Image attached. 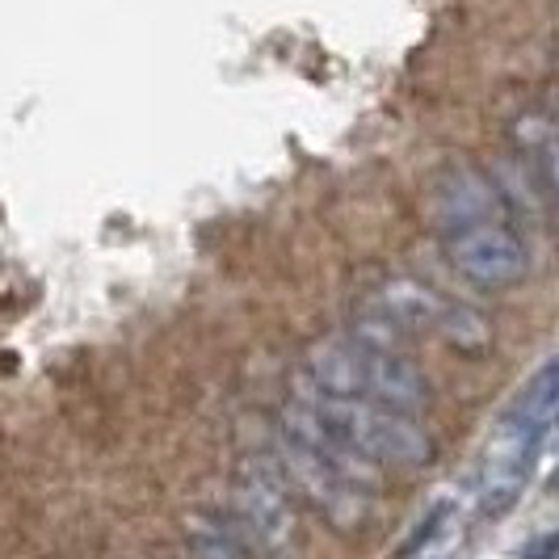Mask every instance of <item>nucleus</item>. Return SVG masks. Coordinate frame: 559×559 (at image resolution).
<instances>
[{"label": "nucleus", "instance_id": "4", "mask_svg": "<svg viewBox=\"0 0 559 559\" xmlns=\"http://www.w3.org/2000/svg\"><path fill=\"white\" fill-rule=\"evenodd\" d=\"M370 308L400 333L433 336L459 354H484L492 345V324L484 311L413 274H392L379 282Z\"/></svg>", "mask_w": 559, "mask_h": 559}, {"label": "nucleus", "instance_id": "5", "mask_svg": "<svg viewBox=\"0 0 559 559\" xmlns=\"http://www.w3.org/2000/svg\"><path fill=\"white\" fill-rule=\"evenodd\" d=\"M438 240H442V252H447L450 265L479 290H509L531 270L522 236L504 224L501 215L438 227Z\"/></svg>", "mask_w": 559, "mask_h": 559}, {"label": "nucleus", "instance_id": "2", "mask_svg": "<svg viewBox=\"0 0 559 559\" xmlns=\"http://www.w3.org/2000/svg\"><path fill=\"white\" fill-rule=\"evenodd\" d=\"M395 333L400 329L379 316V324H354L349 333L324 336L308 349L304 379L333 395L370 400L420 417L429 404V383L420 366L400 349Z\"/></svg>", "mask_w": 559, "mask_h": 559}, {"label": "nucleus", "instance_id": "10", "mask_svg": "<svg viewBox=\"0 0 559 559\" xmlns=\"http://www.w3.org/2000/svg\"><path fill=\"white\" fill-rule=\"evenodd\" d=\"M522 559H559V531L556 534H543V538H534L531 547L522 551Z\"/></svg>", "mask_w": 559, "mask_h": 559}, {"label": "nucleus", "instance_id": "9", "mask_svg": "<svg viewBox=\"0 0 559 559\" xmlns=\"http://www.w3.org/2000/svg\"><path fill=\"white\" fill-rule=\"evenodd\" d=\"M518 140L538 156L543 177H547V186H551V194L559 202V127L547 122V118H522L518 122Z\"/></svg>", "mask_w": 559, "mask_h": 559}, {"label": "nucleus", "instance_id": "7", "mask_svg": "<svg viewBox=\"0 0 559 559\" xmlns=\"http://www.w3.org/2000/svg\"><path fill=\"white\" fill-rule=\"evenodd\" d=\"M186 538H190L194 559H249L252 556V543L245 538L240 522H236L231 513H219V509L190 513Z\"/></svg>", "mask_w": 559, "mask_h": 559}, {"label": "nucleus", "instance_id": "6", "mask_svg": "<svg viewBox=\"0 0 559 559\" xmlns=\"http://www.w3.org/2000/svg\"><path fill=\"white\" fill-rule=\"evenodd\" d=\"M231 518L252 547L270 556H290L299 543V518L290 504V488L274 463H245L231 488Z\"/></svg>", "mask_w": 559, "mask_h": 559}, {"label": "nucleus", "instance_id": "3", "mask_svg": "<svg viewBox=\"0 0 559 559\" xmlns=\"http://www.w3.org/2000/svg\"><path fill=\"white\" fill-rule=\"evenodd\" d=\"M299 413H308L316 425H324L336 442L362 454L366 463L383 467H400V472H420L433 459V433L425 429V420L413 413H400L388 404H370V400H349V395H333L316 388L311 379H295L290 383V400Z\"/></svg>", "mask_w": 559, "mask_h": 559}, {"label": "nucleus", "instance_id": "1", "mask_svg": "<svg viewBox=\"0 0 559 559\" xmlns=\"http://www.w3.org/2000/svg\"><path fill=\"white\" fill-rule=\"evenodd\" d=\"M274 467L286 488L304 497L336 531H358L379 497V467L336 442L324 425H316L295 404H282Z\"/></svg>", "mask_w": 559, "mask_h": 559}, {"label": "nucleus", "instance_id": "8", "mask_svg": "<svg viewBox=\"0 0 559 559\" xmlns=\"http://www.w3.org/2000/svg\"><path fill=\"white\" fill-rule=\"evenodd\" d=\"M559 413V358L547 362L531 383L518 392L509 417L501 429H518V433H543V425Z\"/></svg>", "mask_w": 559, "mask_h": 559}]
</instances>
